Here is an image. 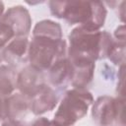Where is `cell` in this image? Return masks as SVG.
<instances>
[{
    "label": "cell",
    "instance_id": "6da1fadb",
    "mask_svg": "<svg viewBox=\"0 0 126 126\" xmlns=\"http://www.w3.org/2000/svg\"><path fill=\"white\" fill-rule=\"evenodd\" d=\"M48 4L54 17L88 30H100L106 19V8L100 1H50Z\"/></svg>",
    "mask_w": 126,
    "mask_h": 126
},
{
    "label": "cell",
    "instance_id": "7a4b0ae2",
    "mask_svg": "<svg viewBox=\"0 0 126 126\" xmlns=\"http://www.w3.org/2000/svg\"><path fill=\"white\" fill-rule=\"evenodd\" d=\"M113 36L106 31L76 27L69 34L68 59H84L92 62L106 58Z\"/></svg>",
    "mask_w": 126,
    "mask_h": 126
},
{
    "label": "cell",
    "instance_id": "3957f363",
    "mask_svg": "<svg viewBox=\"0 0 126 126\" xmlns=\"http://www.w3.org/2000/svg\"><path fill=\"white\" fill-rule=\"evenodd\" d=\"M93 94L86 89H72L65 93L52 122L55 126H73L93 104Z\"/></svg>",
    "mask_w": 126,
    "mask_h": 126
},
{
    "label": "cell",
    "instance_id": "277c9868",
    "mask_svg": "<svg viewBox=\"0 0 126 126\" xmlns=\"http://www.w3.org/2000/svg\"><path fill=\"white\" fill-rule=\"evenodd\" d=\"M67 42L65 39H54L43 36H32L29 46V62L35 69L47 71L56 61L66 57Z\"/></svg>",
    "mask_w": 126,
    "mask_h": 126
},
{
    "label": "cell",
    "instance_id": "5b68a950",
    "mask_svg": "<svg viewBox=\"0 0 126 126\" xmlns=\"http://www.w3.org/2000/svg\"><path fill=\"white\" fill-rule=\"evenodd\" d=\"M92 117L98 126H124V98L102 95L93 102Z\"/></svg>",
    "mask_w": 126,
    "mask_h": 126
},
{
    "label": "cell",
    "instance_id": "8992f818",
    "mask_svg": "<svg viewBox=\"0 0 126 126\" xmlns=\"http://www.w3.org/2000/svg\"><path fill=\"white\" fill-rule=\"evenodd\" d=\"M13 31L15 37H27L32 27L30 12L21 5L9 8L0 19Z\"/></svg>",
    "mask_w": 126,
    "mask_h": 126
},
{
    "label": "cell",
    "instance_id": "52a82bcc",
    "mask_svg": "<svg viewBox=\"0 0 126 126\" xmlns=\"http://www.w3.org/2000/svg\"><path fill=\"white\" fill-rule=\"evenodd\" d=\"M44 84L42 72L31 65L24 67L17 76V89L22 94L29 98H31Z\"/></svg>",
    "mask_w": 126,
    "mask_h": 126
},
{
    "label": "cell",
    "instance_id": "ba28073f",
    "mask_svg": "<svg viewBox=\"0 0 126 126\" xmlns=\"http://www.w3.org/2000/svg\"><path fill=\"white\" fill-rule=\"evenodd\" d=\"M58 102V96L55 91L44 84L31 98L30 110L34 115H40L52 110Z\"/></svg>",
    "mask_w": 126,
    "mask_h": 126
},
{
    "label": "cell",
    "instance_id": "9c48e42d",
    "mask_svg": "<svg viewBox=\"0 0 126 126\" xmlns=\"http://www.w3.org/2000/svg\"><path fill=\"white\" fill-rule=\"evenodd\" d=\"M30 40L28 37L13 38L3 50V60L9 66L15 67L29 61Z\"/></svg>",
    "mask_w": 126,
    "mask_h": 126
},
{
    "label": "cell",
    "instance_id": "30bf717a",
    "mask_svg": "<svg viewBox=\"0 0 126 126\" xmlns=\"http://www.w3.org/2000/svg\"><path fill=\"white\" fill-rule=\"evenodd\" d=\"M72 66L71 85L74 89H86L93 79L95 63L84 59H68Z\"/></svg>",
    "mask_w": 126,
    "mask_h": 126
},
{
    "label": "cell",
    "instance_id": "8fae6325",
    "mask_svg": "<svg viewBox=\"0 0 126 126\" xmlns=\"http://www.w3.org/2000/svg\"><path fill=\"white\" fill-rule=\"evenodd\" d=\"M48 81L56 88H66L71 83L72 66L67 56L56 61L48 70Z\"/></svg>",
    "mask_w": 126,
    "mask_h": 126
},
{
    "label": "cell",
    "instance_id": "7c38bea8",
    "mask_svg": "<svg viewBox=\"0 0 126 126\" xmlns=\"http://www.w3.org/2000/svg\"><path fill=\"white\" fill-rule=\"evenodd\" d=\"M6 118L22 120L30 110V98L21 93L13 94L5 98Z\"/></svg>",
    "mask_w": 126,
    "mask_h": 126
},
{
    "label": "cell",
    "instance_id": "4fadbf2b",
    "mask_svg": "<svg viewBox=\"0 0 126 126\" xmlns=\"http://www.w3.org/2000/svg\"><path fill=\"white\" fill-rule=\"evenodd\" d=\"M17 76L15 69L9 65L0 66V95L7 97L17 89Z\"/></svg>",
    "mask_w": 126,
    "mask_h": 126
},
{
    "label": "cell",
    "instance_id": "5bb4252c",
    "mask_svg": "<svg viewBox=\"0 0 126 126\" xmlns=\"http://www.w3.org/2000/svg\"><path fill=\"white\" fill-rule=\"evenodd\" d=\"M32 36H43L54 39H62L61 26L51 20H42L35 24L32 30Z\"/></svg>",
    "mask_w": 126,
    "mask_h": 126
},
{
    "label": "cell",
    "instance_id": "9a60e30c",
    "mask_svg": "<svg viewBox=\"0 0 126 126\" xmlns=\"http://www.w3.org/2000/svg\"><path fill=\"white\" fill-rule=\"evenodd\" d=\"M106 58H108L113 64L121 66L125 62V41L117 40L113 37L111 45L109 47Z\"/></svg>",
    "mask_w": 126,
    "mask_h": 126
},
{
    "label": "cell",
    "instance_id": "2e32d148",
    "mask_svg": "<svg viewBox=\"0 0 126 126\" xmlns=\"http://www.w3.org/2000/svg\"><path fill=\"white\" fill-rule=\"evenodd\" d=\"M12 38H15L13 31L8 25L0 21V63L3 61V50Z\"/></svg>",
    "mask_w": 126,
    "mask_h": 126
},
{
    "label": "cell",
    "instance_id": "e0dca14e",
    "mask_svg": "<svg viewBox=\"0 0 126 126\" xmlns=\"http://www.w3.org/2000/svg\"><path fill=\"white\" fill-rule=\"evenodd\" d=\"M1 123H2V126H28L22 120L13 119V118H5Z\"/></svg>",
    "mask_w": 126,
    "mask_h": 126
},
{
    "label": "cell",
    "instance_id": "ac0fdd59",
    "mask_svg": "<svg viewBox=\"0 0 126 126\" xmlns=\"http://www.w3.org/2000/svg\"><path fill=\"white\" fill-rule=\"evenodd\" d=\"M30 126H55L52 120L47 119L46 117H39L34 120Z\"/></svg>",
    "mask_w": 126,
    "mask_h": 126
},
{
    "label": "cell",
    "instance_id": "d6986e66",
    "mask_svg": "<svg viewBox=\"0 0 126 126\" xmlns=\"http://www.w3.org/2000/svg\"><path fill=\"white\" fill-rule=\"evenodd\" d=\"M114 38L117 40H121V41H125V28L124 26H120L118 27L115 32H114Z\"/></svg>",
    "mask_w": 126,
    "mask_h": 126
},
{
    "label": "cell",
    "instance_id": "ffe728a7",
    "mask_svg": "<svg viewBox=\"0 0 126 126\" xmlns=\"http://www.w3.org/2000/svg\"><path fill=\"white\" fill-rule=\"evenodd\" d=\"M5 98L0 95V122L6 118V107H5Z\"/></svg>",
    "mask_w": 126,
    "mask_h": 126
},
{
    "label": "cell",
    "instance_id": "44dd1931",
    "mask_svg": "<svg viewBox=\"0 0 126 126\" xmlns=\"http://www.w3.org/2000/svg\"><path fill=\"white\" fill-rule=\"evenodd\" d=\"M3 12H4V4H3V2L0 1V19L3 16Z\"/></svg>",
    "mask_w": 126,
    "mask_h": 126
}]
</instances>
